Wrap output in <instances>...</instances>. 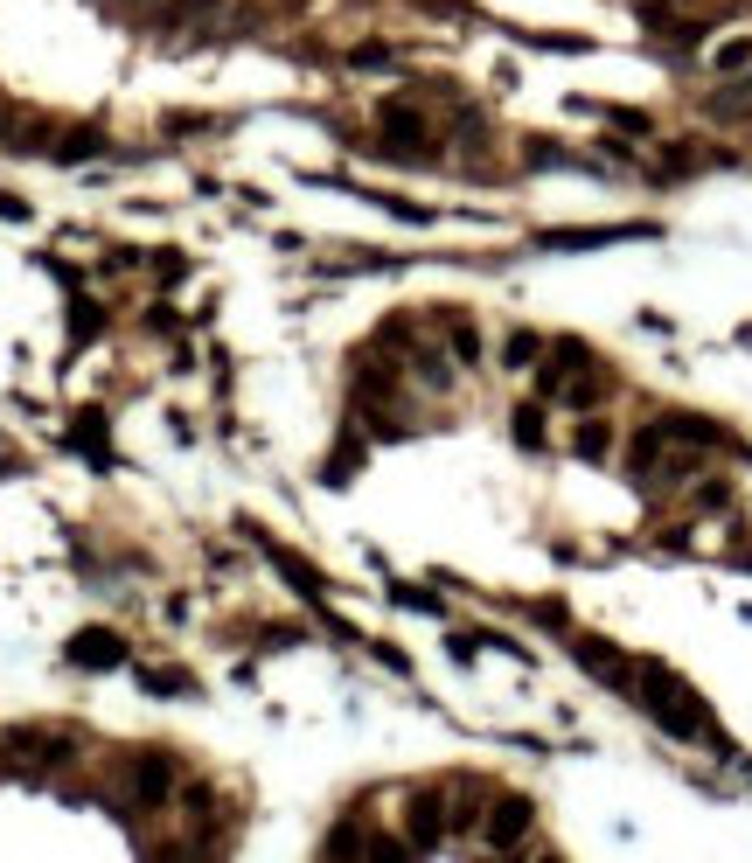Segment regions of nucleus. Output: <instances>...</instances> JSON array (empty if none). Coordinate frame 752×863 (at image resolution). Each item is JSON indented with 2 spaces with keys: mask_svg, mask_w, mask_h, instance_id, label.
Returning a JSON list of instances; mask_svg holds the SVG:
<instances>
[{
  "mask_svg": "<svg viewBox=\"0 0 752 863\" xmlns=\"http://www.w3.org/2000/svg\"><path fill=\"white\" fill-rule=\"evenodd\" d=\"M70 662L77 669H119L126 662V641L112 634V626H84V634L70 641Z\"/></svg>",
  "mask_w": 752,
  "mask_h": 863,
  "instance_id": "6",
  "label": "nucleus"
},
{
  "mask_svg": "<svg viewBox=\"0 0 752 863\" xmlns=\"http://www.w3.org/2000/svg\"><path fill=\"white\" fill-rule=\"evenodd\" d=\"M49 119H36V112H14V119H0V147L8 153H49Z\"/></svg>",
  "mask_w": 752,
  "mask_h": 863,
  "instance_id": "8",
  "label": "nucleus"
},
{
  "mask_svg": "<svg viewBox=\"0 0 752 863\" xmlns=\"http://www.w3.org/2000/svg\"><path fill=\"white\" fill-rule=\"evenodd\" d=\"M634 696L662 731H676V739H711V718H704V703H696V690L683 683V675H669L662 662L634 669Z\"/></svg>",
  "mask_w": 752,
  "mask_h": 863,
  "instance_id": "1",
  "label": "nucleus"
},
{
  "mask_svg": "<svg viewBox=\"0 0 752 863\" xmlns=\"http://www.w3.org/2000/svg\"><path fill=\"white\" fill-rule=\"evenodd\" d=\"M572 453H579V460H606V453H613V425L585 411V418H579V432H572Z\"/></svg>",
  "mask_w": 752,
  "mask_h": 863,
  "instance_id": "9",
  "label": "nucleus"
},
{
  "mask_svg": "<svg viewBox=\"0 0 752 863\" xmlns=\"http://www.w3.org/2000/svg\"><path fill=\"white\" fill-rule=\"evenodd\" d=\"M711 70H724V77L752 70V36H732V42H718V49H711Z\"/></svg>",
  "mask_w": 752,
  "mask_h": 863,
  "instance_id": "12",
  "label": "nucleus"
},
{
  "mask_svg": "<svg viewBox=\"0 0 752 863\" xmlns=\"http://www.w3.org/2000/svg\"><path fill=\"white\" fill-rule=\"evenodd\" d=\"M724 502H732V481H704V488H690V509H724Z\"/></svg>",
  "mask_w": 752,
  "mask_h": 863,
  "instance_id": "17",
  "label": "nucleus"
},
{
  "mask_svg": "<svg viewBox=\"0 0 752 863\" xmlns=\"http://www.w3.org/2000/svg\"><path fill=\"white\" fill-rule=\"evenodd\" d=\"M0 217H8V223H21V217H29V202H21V195H0Z\"/></svg>",
  "mask_w": 752,
  "mask_h": 863,
  "instance_id": "21",
  "label": "nucleus"
},
{
  "mask_svg": "<svg viewBox=\"0 0 752 863\" xmlns=\"http://www.w3.org/2000/svg\"><path fill=\"white\" fill-rule=\"evenodd\" d=\"M447 835H453L447 794H439V787H419V794H411V815H404V843H411V850H439Z\"/></svg>",
  "mask_w": 752,
  "mask_h": 863,
  "instance_id": "2",
  "label": "nucleus"
},
{
  "mask_svg": "<svg viewBox=\"0 0 752 863\" xmlns=\"http://www.w3.org/2000/svg\"><path fill=\"white\" fill-rule=\"evenodd\" d=\"M126 780H133L140 807H161L174 794V752H133V760H126Z\"/></svg>",
  "mask_w": 752,
  "mask_h": 863,
  "instance_id": "3",
  "label": "nucleus"
},
{
  "mask_svg": "<svg viewBox=\"0 0 752 863\" xmlns=\"http://www.w3.org/2000/svg\"><path fill=\"white\" fill-rule=\"evenodd\" d=\"M147 690H168V696H181V690H195V675H189V669H147Z\"/></svg>",
  "mask_w": 752,
  "mask_h": 863,
  "instance_id": "16",
  "label": "nucleus"
},
{
  "mask_svg": "<svg viewBox=\"0 0 752 863\" xmlns=\"http://www.w3.org/2000/svg\"><path fill=\"white\" fill-rule=\"evenodd\" d=\"M447 349H453V362H481V328L467 313H447Z\"/></svg>",
  "mask_w": 752,
  "mask_h": 863,
  "instance_id": "10",
  "label": "nucleus"
},
{
  "mask_svg": "<svg viewBox=\"0 0 752 863\" xmlns=\"http://www.w3.org/2000/svg\"><path fill=\"white\" fill-rule=\"evenodd\" d=\"M572 655H579V669H585V675H600V683H606V690H628V696H634V662H628V655H620V648H613V641H600V634H585V641L572 648Z\"/></svg>",
  "mask_w": 752,
  "mask_h": 863,
  "instance_id": "4",
  "label": "nucleus"
},
{
  "mask_svg": "<svg viewBox=\"0 0 752 863\" xmlns=\"http://www.w3.org/2000/svg\"><path fill=\"white\" fill-rule=\"evenodd\" d=\"M537 355H543V342H537V334H530V328H515V334H509V342H502V362H509V370H530V362H537Z\"/></svg>",
  "mask_w": 752,
  "mask_h": 863,
  "instance_id": "13",
  "label": "nucleus"
},
{
  "mask_svg": "<svg viewBox=\"0 0 752 863\" xmlns=\"http://www.w3.org/2000/svg\"><path fill=\"white\" fill-rule=\"evenodd\" d=\"M0 119H8V112H0Z\"/></svg>",
  "mask_w": 752,
  "mask_h": 863,
  "instance_id": "22",
  "label": "nucleus"
},
{
  "mask_svg": "<svg viewBox=\"0 0 752 863\" xmlns=\"http://www.w3.org/2000/svg\"><path fill=\"white\" fill-rule=\"evenodd\" d=\"M515 439H523L530 453L543 446V411H537V404H523V411H515Z\"/></svg>",
  "mask_w": 752,
  "mask_h": 863,
  "instance_id": "18",
  "label": "nucleus"
},
{
  "mask_svg": "<svg viewBox=\"0 0 752 863\" xmlns=\"http://www.w3.org/2000/svg\"><path fill=\"white\" fill-rule=\"evenodd\" d=\"M349 63H355V70H391V63H398V49H391V42H362Z\"/></svg>",
  "mask_w": 752,
  "mask_h": 863,
  "instance_id": "15",
  "label": "nucleus"
},
{
  "mask_svg": "<svg viewBox=\"0 0 752 863\" xmlns=\"http://www.w3.org/2000/svg\"><path fill=\"white\" fill-rule=\"evenodd\" d=\"M411 377H419L425 390H453V370H447V355H439V349H419V355H411Z\"/></svg>",
  "mask_w": 752,
  "mask_h": 863,
  "instance_id": "11",
  "label": "nucleus"
},
{
  "mask_svg": "<svg viewBox=\"0 0 752 863\" xmlns=\"http://www.w3.org/2000/svg\"><path fill=\"white\" fill-rule=\"evenodd\" d=\"M223 0H174V14H217Z\"/></svg>",
  "mask_w": 752,
  "mask_h": 863,
  "instance_id": "20",
  "label": "nucleus"
},
{
  "mask_svg": "<svg viewBox=\"0 0 752 863\" xmlns=\"http://www.w3.org/2000/svg\"><path fill=\"white\" fill-rule=\"evenodd\" d=\"M70 313H77V321H70V334H77V342H84V334H91V328H106V313H98L91 300H77Z\"/></svg>",
  "mask_w": 752,
  "mask_h": 863,
  "instance_id": "19",
  "label": "nucleus"
},
{
  "mask_svg": "<svg viewBox=\"0 0 752 863\" xmlns=\"http://www.w3.org/2000/svg\"><path fill=\"white\" fill-rule=\"evenodd\" d=\"M530 822H537V815H530V801L515 794V801H502L495 815H488L481 843H488V850H523V843H530Z\"/></svg>",
  "mask_w": 752,
  "mask_h": 863,
  "instance_id": "5",
  "label": "nucleus"
},
{
  "mask_svg": "<svg viewBox=\"0 0 752 863\" xmlns=\"http://www.w3.org/2000/svg\"><path fill=\"white\" fill-rule=\"evenodd\" d=\"M258 551H265V558H272V564H279V571H287V579H293V585H300V599H314V606H321V599H328V579H321V571H314V564H307L300 551H287V543H272V536H258Z\"/></svg>",
  "mask_w": 752,
  "mask_h": 863,
  "instance_id": "7",
  "label": "nucleus"
},
{
  "mask_svg": "<svg viewBox=\"0 0 752 863\" xmlns=\"http://www.w3.org/2000/svg\"><path fill=\"white\" fill-rule=\"evenodd\" d=\"M106 147V133H91V126H77V133H63V147H49L57 161H84V153H98Z\"/></svg>",
  "mask_w": 752,
  "mask_h": 863,
  "instance_id": "14",
  "label": "nucleus"
}]
</instances>
